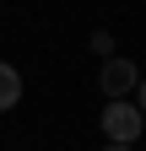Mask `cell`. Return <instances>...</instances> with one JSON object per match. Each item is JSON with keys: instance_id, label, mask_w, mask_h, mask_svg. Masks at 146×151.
Wrapping results in <instances>:
<instances>
[{"instance_id": "3957f363", "label": "cell", "mask_w": 146, "mask_h": 151, "mask_svg": "<svg viewBox=\"0 0 146 151\" xmlns=\"http://www.w3.org/2000/svg\"><path fill=\"white\" fill-rule=\"evenodd\" d=\"M16 103H22V70L11 60H0V113H11Z\"/></svg>"}, {"instance_id": "7a4b0ae2", "label": "cell", "mask_w": 146, "mask_h": 151, "mask_svg": "<svg viewBox=\"0 0 146 151\" xmlns=\"http://www.w3.org/2000/svg\"><path fill=\"white\" fill-rule=\"evenodd\" d=\"M98 86H103V97H108V103H124V97L141 86V65H135V60H124V54H114V60H103Z\"/></svg>"}, {"instance_id": "277c9868", "label": "cell", "mask_w": 146, "mask_h": 151, "mask_svg": "<svg viewBox=\"0 0 146 151\" xmlns=\"http://www.w3.org/2000/svg\"><path fill=\"white\" fill-rule=\"evenodd\" d=\"M92 54L98 60H114V32H92Z\"/></svg>"}, {"instance_id": "5b68a950", "label": "cell", "mask_w": 146, "mask_h": 151, "mask_svg": "<svg viewBox=\"0 0 146 151\" xmlns=\"http://www.w3.org/2000/svg\"><path fill=\"white\" fill-rule=\"evenodd\" d=\"M135 108H141V119H146V76H141V103H135Z\"/></svg>"}, {"instance_id": "6da1fadb", "label": "cell", "mask_w": 146, "mask_h": 151, "mask_svg": "<svg viewBox=\"0 0 146 151\" xmlns=\"http://www.w3.org/2000/svg\"><path fill=\"white\" fill-rule=\"evenodd\" d=\"M98 129H103V140H108V146H135V140H141V129H146V119H141V108L124 97V103L98 108Z\"/></svg>"}, {"instance_id": "8992f818", "label": "cell", "mask_w": 146, "mask_h": 151, "mask_svg": "<svg viewBox=\"0 0 146 151\" xmlns=\"http://www.w3.org/2000/svg\"><path fill=\"white\" fill-rule=\"evenodd\" d=\"M103 151H135V146H103Z\"/></svg>"}]
</instances>
